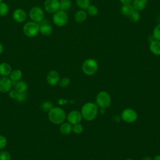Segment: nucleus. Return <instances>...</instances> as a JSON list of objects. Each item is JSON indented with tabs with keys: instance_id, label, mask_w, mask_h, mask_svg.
Here are the masks:
<instances>
[{
	"instance_id": "obj_1",
	"label": "nucleus",
	"mask_w": 160,
	"mask_h": 160,
	"mask_svg": "<svg viewBox=\"0 0 160 160\" xmlns=\"http://www.w3.org/2000/svg\"><path fill=\"white\" fill-rule=\"evenodd\" d=\"M98 112V109L94 103L87 102L84 104L81 111L82 117L87 121H92L94 119Z\"/></svg>"
},
{
	"instance_id": "obj_2",
	"label": "nucleus",
	"mask_w": 160,
	"mask_h": 160,
	"mask_svg": "<svg viewBox=\"0 0 160 160\" xmlns=\"http://www.w3.org/2000/svg\"><path fill=\"white\" fill-rule=\"evenodd\" d=\"M66 118L64 111L59 107H53L48 112V119L52 124H62Z\"/></svg>"
},
{
	"instance_id": "obj_3",
	"label": "nucleus",
	"mask_w": 160,
	"mask_h": 160,
	"mask_svg": "<svg viewBox=\"0 0 160 160\" xmlns=\"http://www.w3.org/2000/svg\"><path fill=\"white\" fill-rule=\"evenodd\" d=\"M24 35L29 38L36 36L39 32V24L32 21L27 22L22 28Z\"/></svg>"
},
{
	"instance_id": "obj_4",
	"label": "nucleus",
	"mask_w": 160,
	"mask_h": 160,
	"mask_svg": "<svg viewBox=\"0 0 160 160\" xmlns=\"http://www.w3.org/2000/svg\"><path fill=\"white\" fill-rule=\"evenodd\" d=\"M98 69V62L94 59H87L83 62L82 64V70L83 72L86 75H93L96 72Z\"/></svg>"
},
{
	"instance_id": "obj_5",
	"label": "nucleus",
	"mask_w": 160,
	"mask_h": 160,
	"mask_svg": "<svg viewBox=\"0 0 160 160\" xmlns=\"http://www.w3.org/2000/svg\"><path fill=\"white\" fill-rule=\"evenodd\" d=\"M52 21L58 27L65 26L68 22V16L65 11L59 10L52 15Z\"/></svg>"
},
{
	"instance_id": "obj_6",
	"label": "nucleus",
	"mask_w": 160,
	"mask_h": 160,
	"mask_svg": "<svg viewBox=\"0 0 160 160\" xmlns=\"http://www.w3.org/2000/svg\"><path fill=\"white\" fill-rule=\"evenodd\" d=\"M97 104L101 108H108L111 102V98L110 95L106 91H101L99 92L96 99Z\"/></svg>"
},
{
	"instance_id": "obj_7",
	"label": "nucleus",
	"mask_w": 160,
	"mask_h": 160,
	"mask_svg": "<svg viewBox=\"0 0 160 160\" xmlns=\"http://www.w3.org/2000/svg\"><path fill=\"white\" fill-rule=\"evenodd\" d=\"M29 16L31 21L39 23L43 21L44 18V12L40 7L34 6L30 9Z\"/></svg>"
},
{
	"instance_id": "obj_8",
	"label": "nucleus",
	"mask_w": 160,
	"mask_h": 160,
	"mask_svg": "<svg viewBox=\"0 0 160 160\" xmlns=\"http://www.w3.org/2000/svg\"><path fill=\"white\" fill-rule=\"evenodd\" d=\"M121 118L126 122L132 123L136 121L138 119V114L134 109L127 108L122 111L121 113Z\"/></svg>"
},
{
	"instance_id": "obj_9",
	"label": "nucleus",
	"mask_w": 160,
	"mask_h": 160,
	"mask_svg": "<svg viewBox=\"0 0 160 160\" xmlns=\"http://www.w3.org/2000/svg\"><path fill=\"white\" fill-rule=\"evenodd\" d=\"M44 9L48 13H54L59 10V0H46L44 2Z\"/></svg>"
},
{
	"instance_id": "obj_10",
	"label": "nucleus",
	"mask_w": 160,
	"mask_h": 160,
	"mask_svg": "<svg viewBox=\"0 0 160 160\" xmlns=\"http://www.w3.org/2000/svg\"><path fill=\"white\" fill-rule=\"evenodd\" d=\"M12 81L9 78L2 76L0 78V92L2 93L8 92L12 88Z\"/></svg>"
},
{
	"instance_id": "obj_11",
	"label": "nucleus",
	"mask_w": 160,
	"mask_h": 160,
	"mask_svg": "<svg viewBox=\"0 0 160 160\" xmlns=\"http://www.w3.org/2000/svg\"><path fill=\"white\" fill-rule=\"evenodd\" d=\"M46 80L48 83L51 86H55L58 84L60 80V76L59 73L54 70L48 72L46 76Z\"/></svg>"
},
{
	"instance_id": "obj_12",
	"label": "nucleus",
	"mask_w": 160,
	"mask_h": 160,
	"mask_svg": "<svg viewBox=\"0 0 160 160\" xmlns=\"http://www.w3.org/2000/svg\"><path fill=\"white\" fill-rule=\"evenodd\" d=\"M81 113L78 111H72L68 115V121L71 124L79 123L82 119Z\"/></svg>"
},
{
	"instance_id": "obj_13",
	"label": "nucleus",
	"mask_w": 160,
	"mask_h": 160,
	"mask_svg": "<svg viewBox=\"0 0 160 160\" xmlns=\"http://www.w3.org/2000/svg\"><path fill=\"white\" fill-rule=\"evenodd\" d=\"M27 18V14L25 11L21 8H18L13 11L12 18L17 22H24Z\"/></svg>"
},
{
	"instance_id": "obj_14",
	"label": "nucleus",
	"mask_w": 160,
	"mask_h": 160,
	"mask_svg": "<svg viewBox=\"0 0 160 160\" xmlns=\"http://www.w3.org/2000/svg\"><path fill=\"white\" fill-rule=\"evenodd\" d=\"M42 22L39 24V32L44 36H50L53 32V28L50 24L48 22Z\"/></svg>"
},
{
	"instance_id": "obj_15",
	"label": "nucleus",
	"mask_w": 160,
	"mask_h": 160,
	"mask_svg": "<svg viewBox=\"0 0 160 160\" xmlns=\"http://www.w3.org/2000/svg\"><path fill=\"white\" fill-rule=\"evenodd\" d=\"M148 5V0H133L132 6L134 10L141 11L144 10Z\"/></svg>"
},
{
	"instance_id": "obj_16",
	"label": "nucleus",
	"mask_w": 160,
	"mask_h": 160,
	"mask_svg": "<svg viewBox=\"0 0 160 160\" xmlns=\"http://www.w3.org/2000/svg\"><path fill=\"white\" fill-rule=\"evenodd\" d=\"M150 51L156 56H160V41L158 40H152L149 44Z\"/></svg>"
},
{
	"instance_id": "obj_17",
	"label": "nucleus",
	"mask_w": 160,
	"mask_h": 160,
	"mask_svg": "<svg viewBox=\"0 0 160 160\" xmlns=\"http://www.w3.org/2000/svg\"><path fill=\"white\" fill-rule=\"evenodd\" d=\"M12 71L10 64L7 62H2L0 64V74L2 76H6L10 75Z\"/></svg>"
},
{
	"instance_id": "obj_18",
	"label": "nucleus",
	"mask_w": 160,
	"mask_h": 160,
	"mask_svg": "<svg viewBox=\"0 0 160 160\" xmlns=\"http://www.w3.org/2000/svg\"><path fill=\"white\" fill-rule=\"evenodd\" d=\"M87 12L84 10H79L77 11L74 14V20L78 23H81L87 18Z\"/></svg>"
},
{
	"instance_id": "obj_19",
	"label": "nucleus",
	"mask_w": 160,
	"mask_h": 160,
	"mask_svg": "<svg viewBox=\"0 0 160 160\" xmlns=\"http://www.w3.org/2000/svg\"><path fill=\"white\" fill-rule=\"evenodd\" d=\"M59 130L62 134L68 135L72 131V126L69 122H64L61 124Z\"/></svg>"
},
{
	"instance_id": "obj_20",
	"label": "nucleus",
	"mask_w": 160,
	"mask_h": 160,
	"mask_svg": "<svg viewBox=\"0 0 160 160\" xmlns=\"http://www.w3.org/2000/svg\"><path fill=\"white\" fill-rule=\"evenodd\" d=\"M134 10V9L131 4H122V6L121 8V14L124 16H127V17H128Z\"/></svg>"
},
{
	"instance_id": "obj_21",
	"label": "nucleus",
	"mask_w": 160,
	"mask_h": 160,
	"mask_svg": "<svg viewBox=\"0 0 160 160\" xmlns=\"http://www.w3.org/2000/svg\"><path fill=\"white\" fill-rule=\"evenodd\" d=\"M22 71L20 69H14L12 70L9 75V78L11 81H18L22 77Z\"/></svg>"
},
{
	"instance_id": "obj_22",
	"label": "nucleus",
	"mask_w": 160,
	"mask_h": 160,
	"mask_svg": "<svg viewBox=\"0 0 160 160\" xmlns=\"http://www.w3.org/2000/svg\"><path fill=\"white\" fill-rule=\"evenodd\" d=\"M15 89L18 92H24L28 89V84L22 81H18L15 85Z\"/></svg>"
},
{
	"instance_id": "obj_23",
	"label": "nucleus",
	"mask_w": 160,
	"mask_h": 160,
	"mask_svg": "<svg viewBox=\"0 0 160 160\" xmlns=\"http://www.w3.org/2000/svg\"><path fill=\"white\" fill-rule=\"evenodd\" d=\"M71 6V0H60L59 1V10L66 11L70 9Z\"/></svg>"
},
{
	"instance_id": "obj_24",
	"label": "nucleus",
	"mask_w": 160,
	"mask_h": 160,
	"mask_svg": "<svg viewBox=\"0 0 160 160\" xmlns=\"http://www.w3.org/2000/svg\"><path fill=\"white\" fill-rule=\"evenodd\" d=\"M77 6L82 10H86L90 5L89 0H76Z\"/></svg>"
},
{
	"instance_id": "obj_25",
	"label": "nucleus",
	"mask_w": 160,
	"mask_h": 160,
	"mask_svg": "<svg viewBox=\"0 0 160 160\" xmlns=\"http://www.w3.org/2000/svg\"><path fill=\"white\" fill-rule=\"evenodd\" d=\"M129 20L132 22H137L139 21L140 19V14L139 11L136 10H134L131 14L128 16Z\"/></svg>"
},
{
	"instance_id": "obj_26",
	"label": "nucleus",
	"mask_w": 160,
	"mask_h": 160,
	"mask_svg": "<svg viewBox=\"0 0 160 160\" xmlns=\"http://www.w3.org/2000/svg\"><path fill=\"white\" fill-rule=\"evenodd\" d=\"M9 12L8 5L4 2H0V16H5Z\"/></svg>"
},
{
	"instance_id": "obj_27",
	"label": "nucleus",
	"mask_w": 160,
	"mask_h": 160,
	"mask_svg": "<svg viewBox=\"0 0 160 160\" xmlns=\"http://www.w3.org/2000/svg\"><path fill=\"white\" fill-rule=\"evenodd\" d=\"M87 14L90 16H95L98 13V9L94 5H89V7L87 8Z\"/></svg>"
},
{
	"instance_id": "obj_28",
	"label": "nucleus",
	"mask_w": 160,
	"mask_h": 160,
	"mask_svg": "<svg viewBox=\"0 0 160 160\" xmlns=\"http://www.w3.org/2000/svg\"><path fill=\"white\" fill-rule=\"evenodd\" d=\"M53 108V104L51 101H46L42 102L41 105V108L42 111L46 112H49Z\"/></svg>"
},
{
	"instance_id": "obj_29",
	"label": "nucleus",
	"mask_w": 160,
	"mask_h": 160,
	"mask_svg": "<svg viewBox=\"0 0 160 160\" xmlns=\"http://www.w3.org/2000/svg\"><path fill=\"white\" fill-rule=\"evenodd\" d=\"M152 36L154 39L160 41V23L155 26L153 29Z\"/></svg>"
},
{
	"instance_id": "obj_30",
	"label": "nucleus",
	"mask_w": 160,
	"mask_h": 160,
	"mask_svg": "<svg viewBox=\"0 0 160 160\" xmlns=\"http://www.w3.org/2000/svg\"><path fill=\"white\" fill-rule=\"evenodd\" d=\"M11 156L7 151H2L0 152V160H11Z\"/></svg>"
},
{
	"instance_id": "obj_31",
	"label": "nucleus",
	"mask_w": 160,
	"mask_h": 160,
	"mask_svg": "<svg viewBox=\"0 0 160 160\" xmlns=\"http://www.w3.org/2000/svg\"><path fill=\"white\" fill-rule=\"evenodd\" d=\"M70 83V80L68 78H62L61 79L59 80V84L61 87L62 88H66L69 86Z\"/></svg>"
},
{
	"instance_id": "obj_32",
	"label": "nucleus",
	"mask_w": 160,
	"mask_h": 160,
	"mask_svg": "<svg viewBox=\"0 0 160 160\" xmlns=\"http://www.w3.org/2000/svg\"><path fill=\"white\" fill-rule=\"evenodd\" d=\"M82 130H83L82 126L79 123L74 124V126H72V131L75 134H80L82 132Z\"/></svg>"
},
{
	"instance_id": "obj_33",
	"label": "nucleus",
	"mask_w": 160,
	"mask_h": 160,
	"mask_svg": "<svg viewBox=\"0 0 160 160\" xmlns=\"http://www.w3.org/2000/svg\"><path fill=\"white\" fill-rule=\"evenodd\" d=\"M7 144V139L3 135H0V149H2L6 147Z\"/></svg>"
},
{
	"instance_id": "obj_34",
	"label": "nucleus",
	"mask_w": 160,
	"mask_h": 160,
	"mask_svg": "<svg viewBox=\"0 0 160 160\" xmlns=\"http://www.w3.org/2000/svg\"><path fill=\"white\" fill-rule=\"evenodd\" d=\"M26 98V94L25 92H19V93H18V96H17V98H16V99L18 102H23V101H25Z\"/></svg>"
},
{
	"instance_id": "obj_35",
	"label": "nucleus",
	"mask_w": 160,
	"mask_h": 160,
	"mask_svg": "<svg viewBox=\"0 0 160 160\" xmlns=\"http://www.w3.org/2000/svg\"><path fill=\"white\" fill-rule=\"evenodd\" d=\"M9 96L12 99H16L18 95V92L16 90V89H12V90H10L9 92Z\"/></svg>"
},
{
	"instance_id": "obj_36",
	"label": "nucleus",
	"mask_w": 160,
	"mask_h": 160,
	"mask_svg": "<svg viewBox=\"0 0 160 160\" xmlns=\"http://www.w3.org/2000/svg\"><path fill=\"white\" fill-rule=\"evenodd\" d=\"M122 4H131L133 0H119Z\"/></svg>"
},
{
	"instance_id": "obj_37",
	"label": "nucleus",
	"mask_w": 160,
	"mask_h": 160,
	"mask_svg": "<svg viewBox=\"0 0 160 160\" xmlns=\"http://www.w3.org/2000/svg\"><path fill=\"white\" fill-rule=\"evenodd\" d=\"M142 160H153V159H152V158L151 157H150V156H145V157H144V158H142Z\"/></svg>"
},
{
	"instance_id": "obj_38",
	"label": "nucleus",
	"mask_w": 160,
	"mask_h": 160,
	"mask_svg": "<svg viewBox=\"0 0 160 160\" xmlns=\"http://www.w3.org/2000/svg\"><path fill=\"white\" fill-rule=\"evenodd\" d=\"M153 160H160V155H156L152 159Z\"/></svg>"
},
{
	"instance_id": "obj_39",
	"label": "nucleus",
	"mask_w": 160,
	"mask_h": 160,
	"mask_svg": "<svg viewBox=\"0 0 160 160\" xmlns=\"http://www.w3.org/2000/svg\"><path fill=\"white\" fill-rule=\"evenodd\" d=\"M2 51H3V46H2V44L0 42V55L2 54Z\"/></svg>"
},
{
	"instance_id": "obj_40",
	"label": "nucleus",
	"mask_w": 160,
	"mask_h": 160,
	"mask_svg": "<svg viewBox=\"0 0 160 160\" xmlns=\"http://www.w3.org/2000/svg\"><path fill=\"white\" fill-rule=\"evenodd\" d=\"M125 160H132V159H130V158H128V159H125Z\"/></svg>"
},
{
	"instance_id": "obj_41",
	"label": "nucleus",
	"mask_w": 160,
	"mask_h": 160,
	"mask_svg": "<svg viewBox=\"0 0 160 160\" xmlns=\"http://www.w3.org/2000/svg\"><path fill=\"white\" fill-rule=\"evenodd\" d=\"M2 2V0H0V2Z\"/></svg>"
}]
</instances>
